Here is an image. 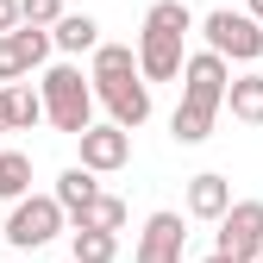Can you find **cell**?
<instances>
[{
    "instance_id": "obj_23",
    "label": "cell",
    "mask_w": 263,
    "mask_h": 263,
    "mask_svg": "<svg viewBox=\"0 0 263 263\" xmlns=\"http://www.w3.org/2000/svg\"><path fill=\"white\" fill-rule=\"evenodd\" d=\"M201 263H232V257H219V251H213V257H201Z\"/></svg>"
},
{
    "instance_id": "obj_21",
    "label": "cell",
    "mask_w": 263,
    "mask_h": 263,
    "mask_svg": "<svg viewBox=\"0 0 263 263\" xmlns=\"http://www.w3.org/2000/svg\"><path fill=\"white\" fill-rule=\"evenodd\" d=\"M0 132H13V125H7V88H0Z\"/></svg>"
},
{
    "instance_id": "obj_13",
    "label": "cell",
    "mask_w": 263,
    "mask_h": 263,
    "mask_svg": "<svg viewBox=\"0 0 263 263\" xmlns=\"http://www.w3.org/2000/svg\"><path fill=\"white\" fill-rule=\"evenodd\" d=\"M63 57H82V50H101V25H94V13H63V25L50 31Z\"/></svg>"
},
{
    "instance_id": "obj_20",
    "label": "cell",
    "mask_w": 263,
    "mask_h": 263,
    "mask_svg": "<svg viewBox=\"0 0 263 263\" xmlns=\"http://www.w3.org/2000/svg\"><path fill=\"white\" fill-rule=\"evenodd\" d=\"M25 25V13H19V0H0V38H7V31H19Z\"/></svg>"
},
{
    "instance_id": "obj_9",
    "label": "cell",
    "mask_w": 263,
    "mask_h": 263,
    "mask_svg": "<svg viewBox=\"0 0 263 263\" xmlns=\"http://www.w3.org/2000/svg\"><path fill=\"white\" fill-rule=\"evenodd\" d=\"M82 170H94V176H113V170H125V163H132V132L125 125H88L82 132Z\"/></svg>"
},
{
    "instance_id": "obj_2",
    "label": "cell",
    "mask_w": 263,
    "mask_h": 263,
    "mask_svg": "<svg viewBox=\"0 0 263 263\" xmlns=\"http://www.w3.org/2000/svg\"><path fill=\"white\" fill-rule=\"evenodd\" d=\"M94 101L125 132H138L151 119V82L138 69V57H132V44H101L94 50Z\"/></svg>"
},
{
    "instance_id": "obj_14",
    "label": "cell",
    "mask_w": 263,
    "mask_h": 263,
    "mask_svg": "<svg viewBox=\"0 0 263 263\" xmlns=\"http://www.w3.org/2000/svg\"><path fill=\"white\" fill-rule=\"evenodd\" d=\"M238 125H263V76H232V94H226Z\"/></svg>"
},
{
    "instance_id": "obj_15",
    "label": "cell",
    "mask_w": 263,
    "mask_h": 263,
    "mask_svg": "<svg viewBox=\"0 0 263 263\" xmlns=\"http://www.w3.org/2000/svg\"><path fill=\"white\" fill-rule=\"evenodd\" d=\"M25 194H31V157L0 151V201H25Z\"/></svg>"
},
{
    "instance_id": "obj_24",
    "label": "cell",
    "mask_w": 263,
    "mask_h": 263,
    "mask_svg": "<svg viewBox=\"0 0 263 263\" xmlns=\"http://www.w3.org/2000/svg\"><path fill=\"white\" fill-rule=\"evenodd\" d=\"M257 263H263V257H257Z\"/></svg>"
},
{
    "instance_id": "obj_19",
    "label": "cell",
    "mask_w": 263,
    "mask_h": 263,
    "mask_svg": "<svg viewBox=\"0 0 263 263\" xmlns=\"http://www.w3.org/2000/svg\"><path fill=\"white\" fill-rule=\"evenodd\" d=\"M19 13H25V25L57 31V25H63V0H19Z\"/></svg>"
},
{
    "instance_id": "obj_7",
    "label": "cell",
    "mask_w": 263,
    "mask_h": 263,
    "mask_svg": "<svg viewBox=\"0 0 263 263\" xmlns=\"http://www.w3.org/2000/svg\"><path fill=\"white\" fill-rule=\"evenodd\" d=\"M213 251L232 257V263H257L263 257V201H232V213L219 219Z\"/></svg>"
},
{
    "instance_id": "obj_16",
    "label": "cell",
    "mask_w": 263,
    "mask_h": 263,
    "mask_svg": "<svg viewBox=\"0 0 263 263\" xmlns=\"http://www.w3.org/2000/svg\"><path fill=\"white\" fill-rule=\"evenodd\" d=\"M119 226H125V201L119 194H101V201H88V213L76 219V232H113L119 238Z\"/></svg>"
},
{
    "instance_id": "obj_6",
    "label": "cell",
    "mask_w": 263,
    "mask_h": 263,
    "mask_svg": "<svg viewBox=\"0 0 263 263\" xmlns=\"http://www.w3.org/2000/svg\"><path fill=\"white\" fill-rule=\"evenodd\" d=\"M201 38H207L213 57H232V63H257V57H263V25H257L251 13H232V7L207 13V19H201Z\"/></svg>"
},
{
    "instance_id": "obj_3",
    "label": "cell",
    "mask_w": 263,
    "mask_h": 263,
    "mask_svg": "<svg viewBox=\"0 0 263 263\" xmlns=\"http://www.w3.org/2000/svg\"><path fill=\"white\" fill-rule=\"evenodd\" d=\"M188 31H194V13L182 7V0H157V7L144 13V31H138V69H144V82H176L182 76Z\"/></svg>"
},
{
    "instance_id": "obj_10",
    "label": "cell",
    "mask_w": 263,
    "mask_h": 263,
    "mask_svg": "<svg viewBox=\"0 0 263 263\" xmlns=\"http://www.w3.org/2000/svg\"><path fill=\"white\" fill-rule=\"evenodd\" d=\"M182 251H188L182 213H151V219H144V232H138L132 263H182Z\"/></svg>"
},
{
    "instance_id": "obj_11",
    "label": "cell",
    "mask_w": 263,
    "mask_h": 263,
    "mask_svg": "<svg viewBox=\"0 0 263 263\" xmlns=\"http://www.w3.org/2000/svg\"><path fill=\"white\" fill-rule=\"evenodd\" d=\"M188 213L194 219H226V213H232V182L213 176V170L188 176Z\"/></svg>"
},
{
    "instance_id": "obj_4",
    "label": "cell",
    "mask_w": 263,
    "mask_h": 263,
    "mask_svg": "<svg viewBox=\"0 0 263 263\" xmlns=\"http://www.w3.org/2000/svg\"><path fill=\"white\" fill-rule=\"evenodd\" d=\"M38 94H44V119H50L57 132L82 138V132L94 125V76H82L76 63H57V69H44Z\"/></svg>"
},
{
    "instance_id": "obj_8",
    "label": "cell",
    "mask_w": 263,
    "mask_h": 263,
    "mask_svg": "<svg viewBox=\"0 0 263 263\" xmlns=\"http://www.w3.org/2000/svg\"><path fill=\"white\" fill-rule=\"evenodd\" d=\"M50 50H57V38H50V31H38V25L7 31V38H0V82H7V88H19V76H31Z\"/></svg>"
},
{
    "instance_id": "obj_18",
    "label": "cell",
    "mask_w": 263,
    "mask_h": 263,
    "mask_svg": "<svg viewBox=\"0 0 263 263\" xmlns=\"http://www.w3.org/2000/svg\"><path fill=\"white\" fill-rule=\"evenodd\" d=\"M69 257L76 263H113L119 257V238L113 232H69Z\"/></svg>"
},
{
    "instance_id": "obj_12",
    "label": "cell",
    "mask_w": 263,
    "mask_h": 263,
    "mask_svg": "<svg viewBox=\"0 0 263 263\" xmlns=\"http://www.w3.org/2000/svg\"><path fill=\"white\" fill-rule=\"evenodd\" d=\"M57 201H63V213H69V226L88 213V201H101V182H94V170H82V163H76V170H63L57 176Z\"/></svg>"
},
{
    "instance_id": "obj_17",
    "label": "cell",
    "mask_w": 263,
    "mask_h": 263,
    "mask_svg": "<svg viewBox=\"0 0 263 263\" xmlns=\"http://www.w3.org/2000/svg\"><path fill=\"white\" fill-rule=\"evenodd\" d=\"M38 119H44V94H38V88H25V82L7 88V125H13V132H31Z\"/></svg>"
},
{
    "instance_id": "obj_1",
    "label": "cell",
    "mask_w": 263,
    "mask_h": 263,
    "mask_svg": "<svg viewBox=\"0 0 263 263\" xmlns=\"http://www.w3.org/2000/svg\"><path fill=\"white\" fill-rule=\"evenodd\" d=\"M226 94H232V69H226V57L194 50V57L182 63V107L170 113L176 144H207V138H213V119L226 113Z\"/></svg>"
},
{
    "instance_id": "obj_22",
    "label": "cell",
    "mask_w": 263,
    "mask_h": 263,
    "mask_svg": "<svg viewBox=\"0 0 263 263\" xmlns=\"http://www.w3.org/2000/svg\"><path fill=\"white\" fill-rule=\"evenodd\" d=\"M245 13H251V19H257V25H263V0H251V7H245Z\"/></svg>"
},
{
    "instance_id": "obj_5",
    "label": "cell",
    "mask_w": 263,
    "mask_h": 263,
    "mask_svg": "<svg viewBox=\"0 0 263 263\" xmlns=\"http://www.w3.org/2000/svg\"><path fill=\"white\" fill-rule=\"evenodd\" d=\"M63 219H69V213H63L57 194H25V201H13L7 232H0V238H7L13 251H38V245H50V238L63 232Z\"/></svg>"
}]
</instances>
